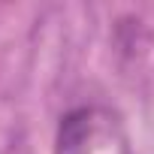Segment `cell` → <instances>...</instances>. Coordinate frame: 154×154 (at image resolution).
Returning <instances> with one entry per match:
<instances>
[{
  "label": "cell",
  "instance_id": "1",
  "mask_svg": "<svg viewBox=\"0 0 154 154\" xmlns=\"http://www.w3.org/2000/svg\"><path fill=\"white\" fill-rule=\"evenodd\" d=\"M106 115L97 109H72L60 118L54 154H91V148L106 133Z\"/></svg>",
  "mask_w": 154,
  "mask_h": 154
}]
</instances>
